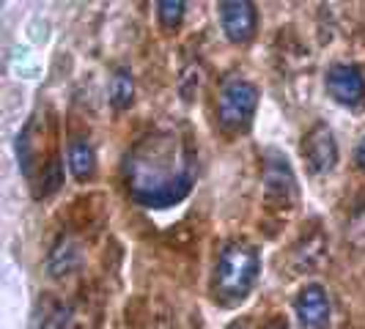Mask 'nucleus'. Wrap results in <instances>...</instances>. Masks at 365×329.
I'll use <instances>...</instances> for the list:
<instances>
[{
  "instance_id": "1",
  "label": "nucleus",
  "mask_w": 365,
  "mask_h": 329,
  "mask_svg": "<svg viewBox=\"0 0 365 329\" xmlns=\"http://www.w3.org/2000/svg\"><path fill=\"white\" fill-rule=\"evenodd\" d=\"M198 179V157L176 129H154L124 154L121 182L143 209H170L187 201Z\"/></svg>"
},
{
  "instance_id": "2",
  "label": "nucleus",
  "mask_w": 365,
  "mask_h": 329,
  "mask_svg": "<svg viewBox=\"0 0 365 329\" xmlns=\"http://www.w3.org/2000/svg\"><path fill=\"white\" fill-rule=\"evenodd\" d=\"M261 274V256L245 239H231L217 253L212 269V296L222 308L242 305L258 283Z\"/></svg>"
},
{
  "instance_id": "3",
  "label": "nucleus",
  "mask_w": 365,
  "mask_h": 329,
  "mask_svg": "<svg viewBox=\"0 0 365 329\" xmlns=\"http://www.w3.org/2000/svg\"><path fill=\"white\" fill-rule=\"evenodd\" d=\"M217 124L225 132H245L258 110L256 83L245 77H228L217 93Z\"/></svg>"
},
{
  "instance_id": "4",
  "label": "nucleus",
  "mask_w": 365,
  "mask_h": 329,
  "mask_svg": "<svg viewBox=\"0 0 365 329\" xmlns=\"http://www.w3.org/2000/svg\"><path fill=\"white\" fill-rule=\"evenodd\" d=\"M302 160L311 176H327L335 170V164L341 160V148L335 140V132L329 129V124L316 121L305 140H302Z\"/></svg>"
},
{
  "instance_id": "5",
  "label": "nucleus",
  "mask_w": 365,
  "mask_h": 329,
  "mask_svg": "<svg viewBox=\"0 0 365 329\" xmlns=\"http://www.w3.org/2000/svg\"><path fill=\"white\" fill-rule=\"evenodd\" d=\"M217 17L222 33L231 44L253 41L258 31V9L250 0H222L217 3Z\"/></svg>"
},
{
  "instance_id": "6",
  "label": "nucleus",
  "mask_w": 365,
  "mask_h": 329,
  "mask_svg": "<svg viewBox=\"0 0 365 329\" xmlns=\"http://www.w3.org/2000/svg\"><path fill=\"white\" fill-rule=\"evenodd\" d=\"M324 85L332 102L341 108H360L365 102V77L351 63H335L324 74Z\"/></svg>"
},
{
  "instance_id": "7",
  "label": "nucleus",
  "mask_w": 365,
  "mask_h": 329,
  "mask_svg": "<svg viewBox=\"0 0 365 329\" xmlns=\"http://www.w3.org/2000/svg\"><path fill=\"white\" fill-rule=\"evenodd\" d=\"M294 313L305 329H327L332 318V302L322 283H308L294 299Z\"/></svg>"
},
{
  "instance_id": "8",
  "label": "nucleus",
  "mask_w": 365,
  "mask_h": 329,
  "mask_svg": "<svg viewBox=\"0 0 365 329\" xmlns=\"http://www.w3.org/2000/svg\"><path fill=\"white\" fill-rule=\"evenodd\" d=\"M261 182H264V192L272 198V201H286L292 203L297 198V179H294V170L289 160L280 154V151H267L264 154V173H261Z\"/></svg>"
},
{
  "instance_id": "9",
  "label": "nucleus",
  "mask_w": 365,
  "mask_h": 329,
  "mask_svg": "<svg viewBox=\"0 0 365 329\" xmlns=\"http://www.w3.org/2000/svg\"><path fill=\"white\" fill-rule=\"evenodd\" d=\"M66 167L74 182L86 184L96 176V151L88 137H72L66 148Z\"/></svg>"
},
{
  "instance_id": "10",
  "label": "nucleus",
  "mask_w": 365,
  "mask_h": 329,
  "mask_svg": "<svg viewBox=\"0 0 365 329\" xmlns=\"http://www.w3.org/2000/svg\"><path fill=\"white\" fill-rule=\"evenodd\" d=\"M77 263H80V244H77V239L63 234V236L53 244L50 256H47V269H50V277H63V274L74 272V269H77Z\"/></svg>"
},
{
  "instance_id": "11",
  "label": "nucleus",
  "mask_w": 365,
  "mask_h": 329,
  "mask_svg": "<svg viewBox=\"0 0 365 329\" xmlns=\"http://www.w3.org/2000/svg\"><path fill=\"white\" fill-rule=\"evenodd\" d=\"M108 102L113 110H129L135 102V74L129 69H115L110 74V85H108Z\"/></svg>"
},
{
  "instance_id": "12",
  "label": "nucleus",
  "mask_w": 365,
  "mask_h": 329,
  "mask_svg": "<svg viewBox=\"0 0 365 329\" xmlns=\"http://www.w3.org/2000/svg\"><path fill=\"white\" fill-rule=\"evenodd\" d=\"M69 324H72V308L63 302H47L36 318V329H69Z\"/></svg>"
},
{
  "instance_id": "13",
  "label": "nucleus",
  "mask_w": 365,
  "mask_h": 329,
  "mask_svg": "<svg viewBox=\"0 0 365 329\" xmlns=\"http://www.w3.org/2000/svg\"><path fill=\"white\" fill-rule=\"evenodd\" d=\"M184 14H187V3L184 0H160L157 3V19H160L163 31H168V33H173L182 25Z\"/></svg>"
},
{
  "instance_id": "14",
  "label": "nucleus",
  "mask_w": 365,
  "mask_h": 329,
  "mask_svg": "<svg viewBox=\"0 0 365 329\" xmlns=\"http://www.w3.org/2000/svg\"><path fill=\"white\" fill-rule=\"evenodd\" d=\"M261 329H292V327H289V321H286L283 315H272Z\"/></svg>"
},
{
  "instance_id": "15",
  "label": "nucleus",
  "mask_w": 365,
  "mask_h": 329,
  "mask_svg": "<svg viewBox=\"0 0 365 329\" xmlns=\"http://www.w3.org/2000/svg\"><path fill=\"white\" fill-rule=\"evenodd\" d=\"M354 160H357V167L365 173V137L357 143V154H354Z\"/></svg>"
},
{
  "instance_id": "16",
  "label": "nucleus",
  "mask_w": 365,
  "mask_h": 329,
  "mask_svg": "<svg viewBox=\"0 0 365 329\" xmlns=\"http://www.w3.org/2000/svg\"><path fill=\"white\" fill-rule=\"evenodd\" d=\"M231 329H250V324H247V321H237Z\"/></svg>"
}]
</instances>
